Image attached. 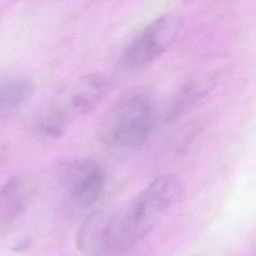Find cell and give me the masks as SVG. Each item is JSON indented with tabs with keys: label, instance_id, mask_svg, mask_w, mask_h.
I'll list each match as a JSON object with an SVG mask.
<instances>
[{
	"label": "cell",
	"instance_id": "obj_3",
	"mask_svg": "<svg viewBox=\"0 0 256 256\" xmlns=\"http://www.w3.org/2000/svg\"><path fill=\"white\" fill-rule=\"evenodd\" d=\"M182 20L177 15H164L145 27L127 46L122 56L123 66L138 70L161 55L178 37Z\"/></svg>",
	"mask_w": 256,
	"mask_h": 256
},
{
	"label": "cell",
	"instance_id": "obj_2",
	"mask_svg": "<svg viewBox=\"0 0 256 256\" xmlns=\"http://www.w3.org/2000/svg\"><path fill=\"white\" fill-rule=\"evenodd\" d=\"M155 119V104L149 96H131L115 106L104 119L101 140L114 152L139 148L149 137Z\"/></svg>",
	"mask_w": 256,
	"mask_h": 256
},
{
	"label": "cell",
	"instance_id": "obj_1",
	"mask_svg": "<svg viewBox=\"0 0 256 256\" xmlns=\"http://www.w3.org/2000/svg\"><path fill=\"white\" fill-rule=\"evenodd\" d=\"M183 187L171 174L152 180L117 212L111 213L112 251H124L142 240L179 201Z\"/></svg>",
	"mask_w": 256,
	"mask_h": 256
},
{
	"label": "cell",
	"instance_id": "obj_7",
	"mask_svg": "<svg viewBox=\"0 0 256 256\" xmlns=\"http://www.w3.org/2000/svg\"><path fill=\"white\" fill-rule=\"evenodd\" d=\"M34 187L25 176H13L4 183L0 191V221L9 224L17 219L30 205Z\"/></svg>",
	"mask_w": 256,
	"mask_h": 256
},
{
	"label": "cell",
	"instance_id": "obj_6",
	"mask_svg": "<svg viewBox=\"0 0 256 256\" xmlns=\"http://www.w3.org/2000/svg\"><path fill=\"white\" fill-rule=\"evenodd\" d=\"M107 84L97 74L87 75L79 79L67 92L64 101L58 106L70 117L86 114L104 97Z\"/></svg>",
	"mask_w": 256,
	"mask_h": 256
},
{
	"label": "cell",
	"instance_id": "obj_5",
	"mask_svg": "<svg viewBox=\"0 0 256 256\" xmlns=\"http://www.w3.org/2000/svg\"><path fill=\"white\" fill-rule=\"evenodd\" d=\"M111 213L98 210L90 214L79 225L76 246L84 256H108L112 253Z\"/></svg>",
	"mask_w": 256,
	"mask_h": 256
},
{
	"label": "cell",
	"instance_id": "obj_9",
	"mask_svg": "<svg viewBox=\"0 0 256 256\" xmlns=\"http://www.w3.org/2000/svg\"><path fill=\"white\" fill-rule=\"evenodd\" d=\"M71 118L58 106L45 111L39 118V131L46 137L53 139L60 138L68 129Z\"/></svg>",
	"mask_w": 256,
	"mask_h": 256
},
{
	"label": "cell",
	"instance_id": "obj_8",
	"mask_svg": "<svg viewBox=\"0 0 256 256\" xmlns=\"http://www.w3.org/2000/svg\"><path fill=\"white\" fill-rule=\"evenodd\" d=\"M34 84L25 78H14L0 88V115L5 117L22 107L34 94Z\"/></svg>",
	"mask_w": 256,
	"mask_h": 256
},
{
	"label": "cell",
	"instance_id": "obj_4",
	"mask_svg": "<svg viewBox=\"0 0 256 256\" xmlns=\"http://www.w3.org/2000/svg\"><path fill=\"white\" fill-rule=\"evenodd\" d=\"M56 176L72 201L82 207L96 202L105 184V174L100 164L87 158L62 161L57 165Z\"/></svg>",
	"mask_w": 256,
	"mask_h": 256
}]
</instances>
